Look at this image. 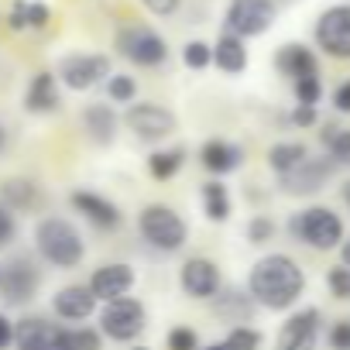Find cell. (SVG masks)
<instances>
[{
  "instance_id": "cell-45",
  "label": "cell",
  "mask_w": 350,
  "mask_h": 350,
  "mask_svg": "<svg viewBox=\"0 0 350 350\" xmlns=\"http://www.w3.org/2000/svg\"><path fill=\"white\" fill-rule=\"evenodd\" d=\"M340 265L350 268V237H343V244H340Z\"/></svg>"
},
{
  "instance_id": "cell-40",
  "label": "cell",
  "mask_w": 350,
  "mask_h": 350,
  "mask_svg": "<svg viewBox=\"0 0 350 350\" xmlns=\"http://www.w3.org/2000/svg\"><path fill=\"white\" fill-rule=\"evenodd\" d=\"M288 124H292V127H316V124H319V113H316V107L295 103L292 113H288Z\"/></svg>"
},
{
  "instance_id": "cell-47",
  "label": "cell",
  "mask_w": 350,
  "mask_h": 350,
  "mask_svg": "<svg viewBox=\"0 0 350 350\" xmlns=\"http://www.w3.org/2000/svg\"><path fill=\"white\" fill-rule=\"evenodd\" d=\"M4 148H8V131L0 127V154H4Z\"/></svg>"
},
{
  "instance_id": "cell-3",
  "label": "cell",
  "mask_w": 350,
  "mask_h": 350,
  "mask_svg": "<svg viewBox=\"0 0 350 350\" xmlns=\"http://www.w3.org/2000/svg\"><path fill=\"white\" fill-rule=\"evenodd\" d=\"M137 230L148 241V247H154L161 254L183 251L186 241H189V224L175 213L172 206H165V203H148L137 213Z\"/></svg>"
},
{
  "instance_id": "cell-20",
  "label": "cell",
  "mask_w": 350,
  "mask_h": 350,
  "mask_svg": "<svg viewBox=\"0 0 350 350\" xmlns=\"http://www.w3.org/2000/svg\"><path fill=\"white\" fill-rule=\"evenodd\" d=\"M96 302H100V299L93 295V288H90V285H66V288H59V292H55L52 309H55V316H59V319L83 323V319H90V316H93Z\"/></svg>"
},
{
  "instance_id": "cell-9",
  "label": "cell",
  "mask_w": 350,
  "mask_h": 350,
  "mask_svg": "<svg viewBox=\"0 0 350 350\" xmlns=\"http://www.w3.org/2000/svg\"><path fill=\"white\" fill-rule=\"evenodd\" d=\"M124 127L144 141V144H158L165 137L175 134V127H179V120H175V113L161 103H131L127 113H124Z\"/></svg>"
},
{
  "instance_id": "cell-48",
  "label": "cell",
  "mask_w": 350,
  "mask_h": 350,
  "mask_svg": "<svg viewBox=\"0 0 350 350\" xmlns=\"http://www.w3.org/2000/svg\"><path fill=\"white\" fill-rule=\"evenodd\" d=\"M200 350H227V343H213V347H200Z\"/></svg>"
},
{
  "instance_id": "cell-12",
  "label": "cell",
  "mask_w": 350,
  "mask_h": 350,
  "mask_svg": "<svg viewBox=\"0 0 350 350\" xmlns=\"http://www.w3.org/2000/svg\"><path fill=\"white\" fill-rule=\"evenodd\" d=\"M179 288L189 295V299H217L224 292V278H220V268L217 261L210 258H189L183 268H179Z\"/></svg>"
},
{
  "instance_id": "cell-24",
  "label": "cell",
  "mask_w": 350,
  "mask_h": 350,
  "mask_svg": "<svg viewBox=\"0 0 350 350\" xmlns=\"http://www.w3.org/2000/svg\"><path fill=\"white\" fill-rule=\"evenodd\" d=\"M59 103H62L59 76H52V72H38V76L28 83L25 107H28L31 113H52V110H59Z\"/></svg>"
},
{
  "instance_id": "cell-6",
  "label": "cell",
  "mask_w": 350,
  "mask_h": 350,
  "mask_svg": "<svg viewBox=\"0 0 350 350\" xmlns=\"http://www.w3.org/2000/svg\"><path fill=\"white\" fill-rule=\"evenodd\" d=\"M148 326V309L141 299L134 295H124V299H113V302H103V312H100V329L117 340V343H134Z\"/></svg>"
},
{
  "instance_id": "cell-11",
  "label": "cell",
  "mask_w": 350,
  "mask_h": 350,
  "mask_svg": "<svg viewBox=\"0 0 350 350\" xmlns=\"http://www.w3.org/2000/svg\"><path fill=\"white\" fill-rule=\"evenodd\" d=\"M333 168H336L333 158H312V154H309L295 172L282 175V179H278V189H282L285 196H316V193L329 183Z\"/></svg>"
},
{
  "instance_id": "cell-15",
  "label": "cell",
  "mask_w": 350,
  "mask_h": 350,
  "mask_svg": "<svg viewBox=\"0 0 350 350\" xmlns=\"http://www.w3.org/2000/svg\"><path fill=\"white\" fill-rule=\"evenodd\" d=\"M14 340L21 350H66V326H55L49 319L28 316L18 323Z\"/></svg>"
},
{
  "instance_id": "cell-33",
  "label": "cell",
  "mask_w": 350,
  "mask_h": 350,
  "mask_svg": "<svg viewBox=\"0 0 350 350\" xmlns=\"http://www.w3.org/2000/svg\"><path fill=\"white\" fill-rule=\"evenodd\" d=\"M227 350H261V333L254 329V326H230V333H227Z\"/></svg>"
},
{
  "instance_id": "cell-32",
  "label": "cell",
  "mask_w": 350,
  "mask_h": 350,
  "mask_svg": "<svg viewBox=\"0 0 350 350\" xmlns=\"http://www.w3.org/2000/svg\"><path fill=\"white\" fill-rule=\"evenodd\" d=\"M244 234H247V244H254V247H265V244L275 237V220H271V217H265V213H254V217L247 220Z\"/></svg>"
},
{
  "instance_id": "cell-49",
  "label": "cell",
  "mask_w": 350,
  "mask_h": 350,
  "mask_svg": "<svg viewBox=\"0 0 350 350\" xmlns=\"http://www.w3.org/2000/svg\"><path fill=\"white\" fill-rule=\"evenodd\" d=\"M131 350H151V347H141V343H134V347H131Z\"/></svg>"
},
{
  "instance_id": "cell-28",
  "label": "cell",
  "mask_w": 350,
  "mask_h": 350,
  "mask_svg": "<svg viewBox=\"0 0 350 350\" xmlns=\"http://www.w3.org/2000/svg\"><path fill=\"white\" fill-rule=\"evenodd\" d=\"M0 196H4V203L11 210H31L38 203V186L28 183V179H8L0 186Z\"/></svg>"
},
{
  "instance_id": "cell-43",
  "label": "cell",
  "mask_w": 350,
  "mask_h": 350,
  "mask_svg": "<svg viewBox=\"0 0 350 350\" xmlns=\"http://www.w3.org/2000/svg\"><path fill=\"white\" fill-rule=\"evenodd\" d=\"M14 230H18V227H14V217H11L4 206H0V247H4V244L14 237Z\"/></svg>"
},
{
  "instance_id": "cell-4",
  "label": "cell",
  "mask_w": 350,
  "mask_h": 350,
  "mask_svg": "<svg viewBox=\"0 0 350 350\" xmlns=\"http://www.w3.org/2000/svg\"><path fill=\"white\" fill-rule=\"evenodd\" d=\"M35 244H38V254L55 268H76L86 254L83 234L62 217H45L35 230Z\"/></svg>"
},
{
  "instance_id": "cell-34",
  "label": "cell",
  "mask_w": 350,
  "mask_h": 350,
  "mask_svg": "<svg viewBox=\"0 0 350 350\" xmlns=\"http://www.w3.org/2000/svg\"><path fill=\"white\" fill-rule=\"evenodd\" d=\"M100 347H103V340L96 329H90V326L66 329V350H100Z\"/></svg>"
},
{
  "instance_id": "cell-22",
  "label": "cell",
  "mask_w": 350,
  "mask_h": 350,
  "mask_svg": "<svg viewBox=\"0 0 350 350\" xmlns=\"http://www.w3.org/2000/svg\"><path fill=\"white\" fill-rule=\"evenodd\" d=\"M254 309H258L254 295H251V292H241V288H227V292H220V295H217V302H213L217 319L234 323V326L251 323V319H254Z\"/></svg>"
},
{
  "instance_id": "cell-31",
  "label": "cell",
  "mask_w": 350,
  "mask_h": 350,
  "mask_svg": "<svg viewBox=\"0 0 350 350\" xmlns=\"http://www.w3.org/2000/svg\"><path fill=\"white\" fill-rule=\"evenodd\" d=\"M107 96H110V103H134V96H137V83H134V76H127V72H117V76H110L107 79Z\"/></svg>"
},
{
  "instance_id": "cell-14",
  "label": "cell",
  "mask_w": 350,
  "mask_h": 350,
  "mask_svg": "<svg viewBox=\"0 0 350 350\" xmlns=\"http://www.w3.org/2000/svg\"><path fill=\"white\" fill-rule=\"evenodd\" d=\"M69 203H72L76 213H83V217H86L93 227H100V230H117V227L124 224L120 206H117L113 200L93 193V189H76V193L69 196Z\"/></svg>"
},
{
  "instance_id": "cell-13",
  "label": "cell",
  "mask_w": 350,
  "mask_h": 350,
  "mask_svg": "<svg viewBox=\"0 0 350 350\" xmlns=\"http://www.w3.org/2000/svg\"><path fill=\"white\" fill-rule=\"evenodd\" d=\"M319 340V309H299L292 312L278 329V350H312Z\"/></svg>"
},
{
  "instance_id": "cell-50",
  "label": "cell",
  "mask_w": 350,
  "mask_h": 350,
  "mask_svg": "<svg viewBox=\"0 0 350 350\" xmlns=\"http://www.w3.org/2000/svg\"><path fill=\"white\" fill-rule=\"evenodd\" d=\"M0 282H4V271H0Z\"/></svg>"
},
{
  "instance_id": "cell-17",
  "label": "cell",
  "mask_w": 350,
  "mask_h": 350,
  "mask_svg": "<svg viewBox=\"0 0 350 350\" xmlns=\"http://www.w3.org/2000/svg\"><path fill=\"white\" fill-rule=\"evenodd\" d=\"M200 165L210 172V175H230L244 165V148L227 141V137H210L203 148H200Z\"/></svg>"
},
{
  "instance_id": "cell-41",
  "label": "cell",
  "mask_w": 350,
  "mask_h": 350,
  "mask_svg": "<svg viewBox=\"0 0 350 350\" xmlns=\"http://www.w3.org/2000/svg\"><path fill=\"white\" fill-rule=\"evenodd\" d=\"M141 4H144L151 14H158V18H172L175 11H179L183 0H141Z\"/></svg>"
},
{
  "instance_id": "cell-5",
  "label": "cell",
  "mask_w": 350,
  "mask_h": 350,
  "mask_svg": "<svg viewBox=\"0 0 350 350\" xmlns=\"http://www.w3.org/2000/svg\"><path fill=\"white\" fill-rule=\"evenodd\" d=\"M113 49L141 69H158L168 62V42L148 25H124L113 38Z\"/></svg>"
},
{
  "instance_id": "cell-30",
  "label": "cell",
  "mask_w": 350,
  "mask_h": 350,
  "mask_svg": "<svg viewBox=\"0 0 350 350\" xmlns=\"http://www.w3.org/2000/svg\"><path fill=\"white\" fill-rule=\"evenodd\" d=\"M183 66L193 69V72L210 69V66H213V45H210V42H200V38L186 42V45H183Z\"/></svg>"
},
{
  "instance_id": "cell-23",
  "label": "cell",
  "mask_w": 350,
  "mask_h": 350,
  "mask_svg": "<svg viewBox=\"0 0 350 350\" xmlns=\"http://www.w3.org/2000/svg\"><path fill=\"white\" fill-rule=\"evenodd\" d=\"M83 127H86V134H90L93 144H113L117 127H120V117L113 113L110 103H90L83 110Z\"/></svg>"
},
{
  "instance_id": "cell-19",
  "label": "cell",
  "mask_w": 350,
  "mask_h": 350,
  "mask_svg": "<svg viewBox=\"0 0 350 350\" xmlns=\"http://www.w3.org/2000/svg\"><path fill=\"white\" fill-rule=\"evenodd\" d=\"M275 69L295 83V79H306V76H319V59H316V52H312L309 45H302V42H285V45L275 52Z\"/></svg>"
},
{
  "instance_id": "cell-16",
  "label": "cell",
  "mask_w": 350,
  "mask_h": 350,
  "mask_svg": "<svg viewBox=\"0 0 350 350\" xmlns=\"http://www.w3.org/2000/svg\"><path fill=\"white\" fill-rule=\"evenodd\" d=\"M90 288L100 302H113V299H124L131 295L134 288V268L124 265V261H110V265H100L90 278Z\"/></svg>"
},
{
  "instance_id": "cell-44",
  "label": "cell",
  "mask_w": 350,
  "mask_h": 350,
  "mask_svg": "<svg viewBox=\"0 0 350 350\" xmlns=\"http://www.w3.org/2000/svg\"><path fill=\"white\" fill-rule=\"evenodd\" d=\"M11 340H14V326H11V319H8V316H0V350H4Z\"/></svg>"
},
{
  "instance_id": "cell-18",
  "label": "cell",
  "mask_w": 350,
  "mask_h": 350,
  "mask_svg": "<svg viewBox=\"0 0 350 350\" xmlns=\"http://www.w3.org/2000/svg\"><path fill=\"white\" fill-rule=\"evenodd\" d=\"M38 268L28 261V258H18V261H11V268L4 271V299L11 302V306H25V302H31L35 299V292H38Z\"/></svg>"
},
{
  "instance_id": "cell-37",
  "label": "cell",
  "mask_w": 350,
  "mask_h": 350,
  "mask_svg": "<svg viewBox=\"0 0 350 350\" xmlns=\"http://www.w3.org/2000/svg\"><path fill=\"white\" fill-rule=\"evenodd\" d=\"M326 285H329V292H333L336 299L350 302V268H343V265L329 268V271H326Z\"/></svg>"
},
{
  "instance_id": "cell-42",
  "label": "cell",
  "mask_w": 350,
  "mask_h": 350,
  "mask_svg": "<svg viewBox=\"0 0 350 350\" xmlns=\"http://www.w3.org/2000/svg\"><path fill=\"white\" fill-rule=\"evenodd\" d=\"M333 110H336V113H350V79H343V83L333 90Z\"/></svg>"
},
{
  "instance_id": "cell-8",
  "label": "cell",
  "mask_w": 350,
  "mask_h": 350,
  "mask_svg": "<svg viewBox=\"0 0 350 350\" xmlns=\"http://www.w3.org/2000/svg\"><path fill=\"white\" fill-rule=\"evenodd\" d=\"M312 38H316V49L323 55L347 62L350 59V4L326 8L312 25Z\"/></svg>"
},
{
  "instance_id": "cell-35",
  "label": "cell",
  "mask_w": 350,
  "mask_h": 350,
  "mask_svg": "<svg viewBox=\"0 0 350 350\" xmlns=\"http://www.w3.org/2000/svg\"><path fill=\"white\" fill-rule=\"evenodd\" d=\"M292 93H295V103L316 107L323 100V83H319V76H306V79H295L292 83Z\"/></svg>"
},
{
  "instance_id": "cell-29",
  "label": "cell",
  "mask_w": 350,
  "mask_h": 350,
  "mask_svg": "<svg viewBox=\"0 0 350 350\" xmlns=\"http://www.w3.org/2000/svg\"><path fill=\"white\" fill-rule=\"evenodd\" d=\"M319 141H323L326 154H329L336 165H350V131H347V127L326 124V127L319 131Z\"/></svg>"
},
{
  "instance_id": "cell-7",
  "label": "cell",
  "mask_w": 350,
  "mask_h": 350,
  "mask_svg": "<svg viewBox=\"0 0 350 350\" xmlns=\"http://www.w3.org/2000/svg\"><path fill=\"white\" fill-rule=\"evenodd\" d=\"M278 18L275 0H230L224 14V31L237 38H261Z\"/></svg>"
},
{
  "instance_id": "cell-2",
  "label": "cell",
  "mask_w": 350,
  "mask_h": 350,
  "mask_svg": "<svg viewBox=\"0 0 350 350\" xmlns=\"http://www.w3.org/2000/svg\"><path fill=\"white\" fill-rule=\"evenodd\" d=\"M288 237L312 251H333L343 244L347 227H343L340 213H333L329 206H309V210H299L288 217Z\"/></svg>"
},
{
  "instance_id": "cell-1",
  "label": "cell",
  "mask_w": 350,
  "mask_h": 350,
  "mask_svg": "<svg viewBox=\"0 0 350 350\" xmlns=\"http://www.w3.org/2000/svg\"><path fill=\"white\" fill-rule=\"evenodd\" d=\"M247 292L254 295V302L261 309L285 312V309H292L302 299L306 271L288 254H265L261 261H254V268L247 275Z\"/></svg>"
},
{
  "instance_id": "cell-21",
  "label": "cell",
  "mask_w": 350,
  "mask_h": 350,
  "mask_svg": "<svg viewBox=\"0 0 350 350\" xmlns=\"http://www.w3.org/2000/svg\"><path fill=\"white\" fill-rule=\"evenodd\" d=\"M247 62H251V55H247V42H244V38L224 31V35L213 42V66H217L220 72L241 76V72L247 69Z\"/></svg>"
},
{
  "instance_id": "cell-27",
  "label": "cell",
  "mask_w": 350,
  "mask_h": 350,
  "mask_svg": "<svg viewBox=\"0 0 350 350\" xmlns=\"http://www.w3.org/2000/svg\"><path fill=\"white\" fill-rule=\"evenodd\" d=\"M186 165V148H158L148 154V175L154 183H168L183 172Z\"/></svg>"
},
{
  "instance_id": "cell-25",
  "label": "cell",
  "mask_w": 350,
  "mask_h": 350,
  "mask_svg": "<svg viewBox=\"0 0 350 350\" xmlns=\"http://www.w3.org/2000/svg\"><path fill=\"white\" fill-rule=\"evenodd\" d=\"M306 158H309V148L302 141H275L268 148V168L278 175V179L288 175V172H295Z\"/></svg>"
},
{
  "instance_id": "cell-26",
  "label": "cell",
  "mask_w": 350,
  "mask_h": 350,
  "mask_svg": "<svg viewBox=\"0 0 350 350\" xmlns=\"http://www.w3.org/2000/svg\"><path fill=\"white\" fill-rule=\"evenodd\" d=\"M200 200H203V213H206V220H213V224H227V220H230L234 203H230V189H227L220 179L203 183Z\"/></svg>"
},
{
  "instance_id": "cell-39",
  "label": "cell",
  "mask_w": 350,
  "mask_h": 350,
  "mask_svg": "<svg viewBox=\"0 0 350 350\" xmlns=\"http://www.w3.org/2000/svg\"><path fill=\"white\" fill-rule=\"evenodd\" d=\"M326 343L329 350H350V319H336L326 329Z\"/></svg>"
},
{
  "instance_id": "cell-38",
  "label": "cell",
  "mask_w": 350,
  "mask_h": 350,
  "mask_svg": "<svg viewBox=\"0 0 350 350\" xmlns=\"http://www.w3.org/2000/svg\"><path fill=\"white\" fill-rule=\"evenodd\" d=\"M52 21V8L42 0H25V28H45Z\"/></svg>"
},
{
  "instance_id": "cell-10",
  "label": "cell",
  "mask_w": 350,
  "mask_h": 350,
  "mask_svg": "<svg viewBox=\"0 0 350 350\" xmlns=\"http://www.w3.org/2000/svg\"><path fill=\"white\" fill-rule=\"evenodd\" d=\"M113 72H110V59L103 52H76V55H66L59 62V79L76 90V93H86L93 90L96 83H107Z\"/></svg>"
},
{
  "instance_id": "cell-36",
  "label": "cell",
  "mask_w": 350,
  "mask_h": 350,
  "mask_svg": "<svg viewBox=\"0 0 350 350\" xmlns=\"http://www.w3.org/2000/svg\"><path fill=\"white\" fill-rule=\"evenodd\" d=\"M168 350H200V333L193 326H172L165 336Z\"/></svg>"
},
{
  "instance_id": "cell-46",
  "label": "cell",
  "mask_w": 350,
  "mask_h": 350,
  "mask_svg": "<svg viewBox=\"0 0 350 350\" xmlns=\"http://www.w3.org/2000/svg\"><path fill=\"white\" fill-rule=\"evenodd\" d=\"M340 193H343V203H347V206H350V179H347V183H343V189H340Z\"/></svg>"
}]
</instances>
